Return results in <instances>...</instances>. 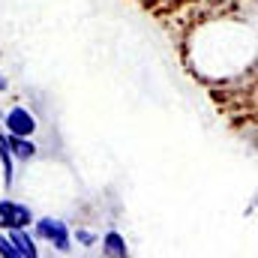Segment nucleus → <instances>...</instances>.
<instances>
[{"mask_svg": "<svg viewBox=\"0 0 258 258\" xmlns=\"http://www.w3.org/2000/svg\"><path fill=\"white\" fill-rule=\"evenodd\" d=\"M33 237L36 240H45L51 243L57 252H72V231L63 219H54V216H39L33 219Z\"/></svg>", "mask_w": 258, "mask_h": 258, "instance_id": "nucleus-1", "label": "nucleus"}, {"mask_svg": "<svg viewBox=\"0 0 258 258\" xmlns=\"http://www.w3.org/2000/svg\"><path fill=\"white\" fill-rule=\"evenodd\" d=\"M33 210L15 198H0V231L9 228H30L33 225Z\"/></svg>", "mask_w": 258, "mask_h": 258, "instance_id": "nucleus-2", "label": "nucleus"}, {"mask_svg": "<svg viewBox=\"0 0 258 258\" xmlns=\"http://www.w3.org/2000/svg\"><path fill=\"white\" fill-rule=\"evenodd\" d=\"M0 126H6L9 135H33V132H36V117L30 114V108H24V105H12V108L3 111Z\"/></svg>", "mask_w": 258, "mask_h": 258, "instance_id": "nucleus-3", "label": "nucleus"}, {"mask_svg": "<svg viewBox=\"0 0 258 258\" xmlns=\"http://www.w3.org/2000/svg\"><path fill=\"white\" fill-rule=\"evenodd\" d=\"M6 234H9V240H12L18 258H36L39 255V246H36V237L30 234V228H9Z\"/></svg>", "mask_w": 258, "mask_h": 258, "instance_id": "nucleus-4", "label": "nucleus"}, {"mask_svg": "<svg viewBox=\"0 0 258 258\" xmlns=\"http://www.w3.org/2000/svg\"><path fill=\"white\" fill-rule=\"evenodd\" d=\"M6 144H9V153H12L18 162H30V159L36 156V150H39L30 135H9V132H6Z\"/></svg>", "mask_w": 258, "mask_h": 258, "instance_id": "nucleus-5", "label": "nucleus"}, {"mask_svg": "<svg viewBox=\"0 0 258 258\" xmlns=\"http://www.w3.org/2000/svg\"><path fill=\"white\" fill-rule=\"evenodd\" d=\"M102 252L111 258H126L129 255V246H126V237L120 231H105L102 234Z\"/></svg>", "mask_w": 258, "mask_h": 258, "instance_id": "nucleus-6", "label": "nucleus"}, {"mask_svg": "<svg viewBox=\"0 0 258 258\" xmlns=\"http://www.w3.org/2000/svg\"><path fill=\"white\" fill-rule=\"evenodd\" d=\"M0 165H3V186L12 189V183H15V171H12L15 156L9 153V144H6V132L3 129H0Z\"/></svg>", "mask_w": 258, "mask_h": 258, "instance_id": "nucleus-7", "label": "nucleus"}, {"mask_svg": "<svg viewBox=\"0 0 258 258\" xmlns=\"http://www.w3.org/2000/svg\"><path fill=\"white\" fill-rule=\"evenodd\" d=\"M72 243H78L81 249H90V246L99 243V234L96 231H87V228H75L72 231Z\"/></svg>", "mask_w": 258, "mask_h": 258, "instance_id": "nucleus-8", "label": "nucleus"}, {"mask_svg": "<svg viewBox=\"0 0 258 258\" xmlns=\"http://www.w3.org/2000/svg\"><path fill=\"white\" fill-rule=\"evenodd\" d=\"M0 255L3 258H18V252H15V246H12V240H9L6 231H0Z\"/></svg>", "mask_w": 258, "mask_h": 258, "instance_id": "nucleus-9", "label": "nucleus"}, {"mask_svg": "<svg viewBox=\"0 0 258 258\" xmlns=\"http://www.w3.org/2000/svg\"><path fill=\"white\" fill-rule=\"evenodd\" d=\"M6 90H9V78L0 72V93H6Z\"/></svg>", "mask_w": 258, "mask_h": 258, "instance_id": "nucleus-10", "label": "nucleus"}, {"mask_svg": "<svg viewBox=\"0 0 258 258\" xmlns=\"http://www.w3.org/2000/svg\"><path fill=\"white\" fill-rule=\"evenodd\" d=\"M0 129H3V126H0Z\"/></svg>", "mask_w": 258, "mask_h": 258, "instance_id": "nucleus-11", "label": "nucleus"}]
</instances>
